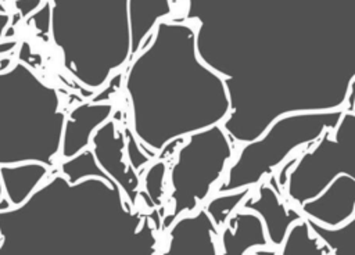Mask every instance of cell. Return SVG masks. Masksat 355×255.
<instances>
[{
  "label": "cell",
  "instance_id": "6da1fadb",
  "mask_svg": "<svg viewBox=\"0 0 355 255\" xmlns=\"http://www.w3.org/2000/svg\"><path fill=\"white\" fill-rule=\"evenodd\" d=\"M161 226L133 206L111 179L53 175L19 205L0 209V252L158 254ZM164 236V234H162Z\"/></svg>",
  "mask_w": 355,
  "mask_h": 255
},
{
  "label": "cell",
  "instance_id": "7a4b0ae2",
  "mask_svg": "<svg viewBox=\"0 0 355 255\" xmlns=\"http://www.w3.org/2000/svg\"><path fill=\"white\" fill-rule=\"evenodd\" d=\"M47 28L67 73L86 89H103L141 50L132 0H47Z\"/></svg>",
  "mask_w": 355,
  "mask_h": 255
},
{
  "label": "cell",
  "instance_id": "3957f363",
  "mask_svg": "<svg viewBox=\"0 0 355 255\" xmlns=\"http://www.w3.org/2000/svg\"><path fill=\"white\" fill-rule=\"evenodd\" d=\"M67 114L60 91L22 61L0 69V166L55 165Z\"/></svg>",
  "mask_w": 355,
  "mask_h": 255
},
{
  "label": "cell",
  "instance_id": "277c9868",
  "mask_svg": "<svg viewBox=\"0 0 355 255\" xmlns=\"http://www.w3.org/2000/svg\"><path fill=\"white\" fill-rule=\"evenodd\" d=\"M298 159V154L288 157L286 162L266 175L261 183H257L241 204V208L261 215L269 243L277 249L283 244L291 223L304 218L301 208L295 206L288 194H286L290 172Z\"/></svg>",
  "mask_w": 355,
  "mask_h": 255
},
{
  "label": "cell",
  "instance_id": "5b68a950",
  "mask_svg": "<svg viewBox=\"0 0 355 255\" xmlns=\"http://www.w3.org/2000/svg\"><path fill=\"white\" fill-rule=\"evenodd\" d=\"M90 150L100 168L121 187L129 202L136 206L140 195V179L137 169L125 158L126 132L116 126L114 119L105 121L93 134Z\"/></svg>",
  "mask_w": 355,
  "mask_h": 255
},
{
  "label": "cell",
  "instance_id": "8992f818",
  "mask_svg": "<svg viewBox=\"0 0 355 255\" xmlns=\"http://www.w3.org/2000/svg\"><path fill=\"white\" fill-rule=\"evenodd\" d=\"M114 105L110 101L82 103L67 115L60 154L68 159L89 148L94 132L111 118Z\"/></svg>",
  "mask_w": 355,
  "mask_h": 255
},
{
  "label": "cell",
  "instance_id": "52a82bcc",
  "mask_svg": "<svg viewBox=\"0 0 355 255\" xmlns=\"http://www.w3.org/2000/svg\"><path fill=\"white\" fill-rule=\"evenodd\" d=\"M49 166L42 162H19L0 166L4 197L11 206L24 202L47 177Z\"/></svg>",
  "mask_w": 355,
  "mask_h": 255
},
{
  "label": "cell",
  "instance_id": "ba28073f",
  "mask_svg": "<svg viewBox=\"0 0 355 255\" xmlns=\"http://www.w3.org/2000/svg\"><path fill=\"white\" fill-rule=\"evenodd\" d=\"M288 254H333L330 247L311 229L306 216L291 223L277 255Z\"/></svg>",
  "mask_w": 355,
  "mask_h": 255
},
{
  "label": "cell",
  "instance_id": "9c48e42d",
  "mask_svg": "<svg viewBox=\"0 0 355 255\" xmlns=\"http://www.w3.org/2000/svg\"><path fill=\"white\" fill-rule=\"evenodd\" d=\"M60 172L71 182L83 179L86 176H100L104 179H111L97 164L90 147L72 158L64 159L60 165Z\"/></svg>",
  "mask_w": 355,
  "mask_h": 255
},
{
  "label": "cell",
  "instance_id": "30bf717a",
  "mask_svg": "<svg viewBox=\"0 0 355 255\" xmlns=\"http://www.w3.org/2000/svg\"><path fill=\"white\" fill-rule=\"evenodd\" d=\"M42 4V0H15V7L19 11L21 17H28L36 11Z\"/></svg>",
  "mask_w": 355,
  "mask_h": 255
},
{
  "label": "cell",
  "instance_id": "8fae6325",
  "mask_svg": "<svg viewBox=\"0 0 355 255\" xmlns=\"http://www.w3.org/2000/svg\"><path fill=\"white\" fill-rule=\"evenodd\" d=\"M8 25H10V15L4 11H0V39L6 35Z\"/></svg>",
  "mask_w": 355,
  "mask_h": 255
},
{
  "label": "cell",
  "instance_id": "7c38bea8",
  "mask_svg": "<svg viewBox=\"0 0 355 255\" xmlns=\"http://www.w3.org/2000/svg\"><path fill=\"white\" fill-rule=\"evenodd\" d=\"M17 47V42L15 40H8V42H1L0 43V54H6L12 51Z\"/></svg>",
  "mask_w": 355,
  "mask_h": 255
},
{
  "label": "cell",
  "instance_id": "4fadbf2b",
  "mask_svg": "<svg viewBox=\"0 0 355 255\" xmlns=\"http://www.w3.org/2000/svg\"><path fill=\"white\" fill-rule=\"evenodd\" d=\"M4 197V193H3V186H1V180H0V200Z\"/></svg>",
  "mask_w": 355,
  "mask_h": 255
},
{
  "label": "cell",
  "instance_id": "5bb4252c",
  "mask_svg": "<svg viewBox=\"0 0 355 255\" xmlns=\"http://www.w3.org/2000/svg\"><path fill=\"white\" fill-rule=\"evenodd\" d=\"M0 243H1V234H0Z\"/></svg>",
  "mask_w": 355,
  "mask_h": 255
}]
</instances>
